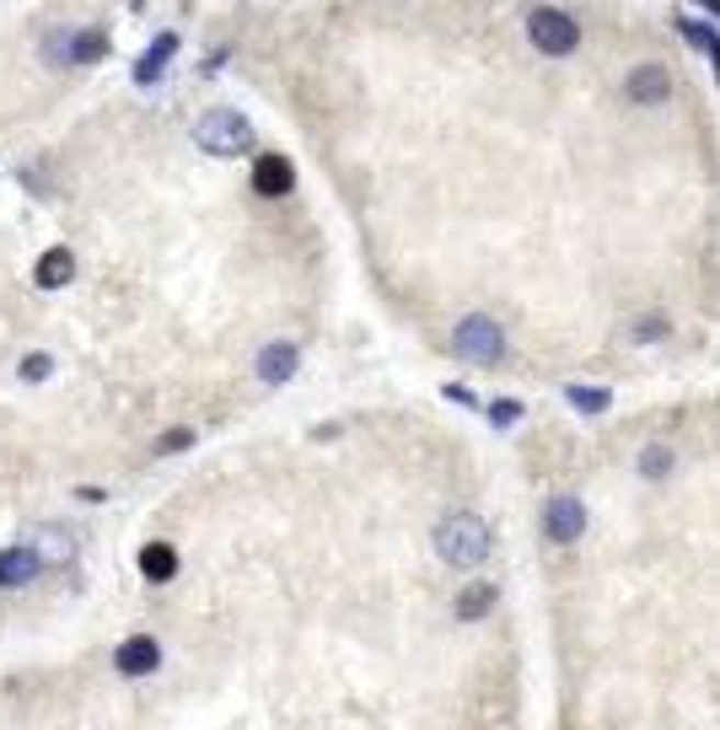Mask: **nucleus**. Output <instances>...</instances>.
<instances>
[{
	"label": "nucleus",
	"mask_w": 720,
	"mask_h": 730,
	"mask_svg": "<svg viewBox=\"0 0 720 730\" xmlns=\"http://www.w3.org/2000/svg\"><path fill=\"white\" fill-rule=\"evenodd\" d=\"M33 280H38L44 291H59V285H70V280H76V252H70V247H49V252L38 258Z\"/></svg>",
	"instance_id": "obj_12"
},
{
	"label": "nucleus",
	"mask_w": 720,
	"mask_h": 730,
	"mask_svg": "<svg viewBox=\"0 0 720 730\" xmlns=\"http://www.w3.org/2000/svg\"><path fill=\"white\" fill-rule=\"evenodd\" d=\"M172 54H178V33H161V38L151 44V49L140 54V59H135V81H140V87H156Z\"/></svg>",
	"instance_id": "obj_13"
},
{
	"label": "nucleus",
	"mask_w": 720,
	"mask_h": 730,
	"mask_svg": "<svg viewBox=\"0 0 720 730\" xmlns=\"http://www.w3.org/2000/svg\"><path fill=\"white\" fill-rule=\"evenodd\" d=\"M49 371H54L49 355H27V360H22V382H44Z\"/></svg>",
	"instance_id": "obj_18"
},
{
	"label": "nucleus",
	"mask_w": 720,
	"mask_h": 730,
	"mask_svg": "<svg viewBox=\"0 0 720 730\" xmlns=\"http://www.w3.org/2000/svg\"><path fill=\"white\" fill-rule=\"evenodd\" d=\"M672 462V451L667 446H651V451H645V462H640V468H645V473H651V479H656V473H662V468H667Z\"/></svg>",
	"instance_id": "obj_19"
},
{
	"label": "nucleus",
	"mask_w": 720,
	"mask_h": 730,
	"mask_svg": "<svg viewBox=\"0 0 720 730\" xmlns=\"http://www.w3.org/2000/svg\"><path fill=\"white\" fill-rule=\"evenodd\" d=\"M38 570H44V559H38V548L22 537V542H11L5 553H0V591H22V585L38 581Z\"/></svg>",
	"instance_id": "obj_5"
},
{
	"label": "nucleus",
	"mask_w": 720,
	"mask_h": 730,
	"mask_svg": "<svg viewBox=\"0 0 720 730\" xmlns=\"http://www.w3.org/2000/svg\"><path fill=\"white\" fill-rule=\"evenodd\" d=\"M108 59V33L87 27V33H70V65H98Z\"/></svg>",
	"instance_id": "obj_15"
},
{
	"label": "nucleus",
	"mask_w": 720,
	"mask_h": 730,
	"mask_svg": "<svg viewBox=\"0 0 720 730\" xmlns=\"http://www.w3.org/2000/svg\"><path fill=\"white\" fill-rule=\"evenodd\" d=\"M27 542L38 548L44 564H70V559H76V532H65V527H33Z\"/></svg>",
	"instance_id": "obj_11"
},
{
	"label": "nucleus",
	"mask_w": 720,
	"mask_h": 730,
	"mask_svg": "<svg viewBox=\"0 0 720 730\" xmlns=\"http://www.w3.org/2000/svg\"><path fill=\"white\" fill-rule=\"evenodd\" d=\"M436 553L452 564V570H473L490 559V527L473 516V510H458L436 527Z\"/></svg>",
	"instance_id": "obj_1"
},
{
	"label": "nucleus",
	"mask_w": 720,
	"mask_h": 730,
	"mask_svg": "<svg viewBox=\"0 0 720 730\" xmlns=\"http://www.w3.org/2000/svg\"><path fill=\"white\" fill-rule=\"evenodd\" d=\"M140 575L156 585H167L178 575V553H172V542H146L140 548Z\"/></svg>",
	"instance_id": "obj_14"
},
{
	"label": "nucleus",
	"mask_w": 720,
	"mask_h": 730,
	"mask_svg": "<svg viewBox=\"0 0 720 730\" xmlns=\"http://www.w3.org/2000/svg\"><path fill=\"white\" fill-rule=\"evenodd\" d=\"M254 189L269 199L291 194L296 189V167H291V156H258L254 161Z\"/></svg>",
	"instance_id": "obj_9"
},
{
	"label": "nucleus",
	"mask_w": 720,
	"mask_h": 730,
	"mask_svg": "<svg viewBox=\"0 0 720 730\" xmlns=\"http://www.w3.org/2000/svg\"><path fill=\"white\" fill-rule=\"evenodd\" d=\"M194 146L205 150V156L232 161V156H243V150L254 146V124L237 108H210V113H200V124H194Z\"/></svg>",
	"instance_id": "obj_2"
},
{
	"label": "nucleus",
	"mask_w": 720,
	"mask_h": 730,
	"mask_svg": "<svg viewBox=\"0 0 720 730\" xmlns=\"http://www.w3.org/2000/svg\"><path fill=\"white\" fill-rule=\"evenodd\" d=\"M490 414H495V425H511V419H516V403H495Z\"/></svg>",
	"instance_id": "obj_20"
},
{
	"label": "nucleus",
	"mask_w": 720,
	"mask_h": 730,
	"mask_svg": "<svg viewBox=\"0 0 720 730\" xmlns=\"http://www.w3.org/2000/svg\"><path fill=\"white\" fill-rule=\"evenodd\" d=\"M575 403H581V408H603L608 397H603V392H575Z\"/></svg>",
	"instance_id": "obj_21"
},
{
	"label": "nucleus",
	"mask_w": 720,
	"mask_h": 730,
	"mask_svg": "<svg viewBox=\"0 0 720 730\" xmlns=\"http://www.w3.org/2000/svg\"><path fill=\"white\" fill-rule=\"evenodd\" d=\"M194 446V430H172V436L156 440V457H172V451H189Z\"/></svg>",
	"instance_id": "obj_17"
},
{
	"label": "nucleus",
	"mask_w": 720,
	"mask_h": 730,
	"mask_svg": "<svg viewBox=\"0 0 720 730\" xmlns=\"http://www.w3.org/2000/svg\"><path fill=\"white\" fill-rule=\"evenodd\" d=\"M296 366H302V349L285 339H274L263 355H258V382L263 388H285L291 377H296Z\"/></svg>",
	"instance_id": "obj_7"
},
{
	"label": "nucleus",
	"mask_w": 720,
	"mask_h": 730,
	"mask_svg": "<svg viewBox=\"0 0 720 730\" xmlns=\"http://www.w3.org/2000/svg\"><path fill=\"white\" fill-rule=\"evenodd\" d=\"M452 349L473 360V366H495L500 355H506V334H500V323H490L484 312H473L458 323V334H452Z\"/></svg>",
	"instance_id": "obj_3"
},
{
	"label": "nucleus",
	"mask_w": 720,
	"mask_h": 730,
	"mask_svg": "<svg viewBox=\"0 0 720 730\" xmlns=\"http://www.w3.org/2000/svg\"><path fill=\"white\" fill-rule=\"evenodd\" d=\"M527 38L538 44L543 54H575V44H581V27L570 22L565 11H554V5H538L532 16H527Z\"/></svg>",
	"instance_id": "obj_4"
},
{
	"label": "nucleus",
	"mask_w": 720,
	"mask_h": 730,
	"mask_svg": "<svg viewBox=\"0 0 720 730\" xmlns=\"http://www.w3.org/2000/svg\"><path fill=\"white\" fill-rule=\"evenodd\" d=\"M543 532L554 537V542H575V537L586 532V510H581L575 499H549V510H543Z\"/></svg>",
	"instance_id": "obj_10"
},
{
	"label": "nucleus",
	"mask_w": 720,
	"mask_h": 730,
	"mask_svg": "<svg viewBox=\"0 0 720 730\" xmlns=\"http://www.w3.org/2000/svg\"><path fill=\"white\" fill-rule=\"evenodd\" d=\"M113 666H119V677H151L156 666H161V644H156L151 633H135V639H124L113 650Z\"/></svg>",
	"instance_id": "obj_6"
},
{
	"label": "nucleus",
	"mask_w": 720,
	"mask_h": 730,
	"mask_svg": "<svg viewBox=\"0 0 720 730\" xmlns=\"http://www.w3.org/2000/svg\"><path fill=\"white\" fill-rule=\"evenodd\" d=\"M623 87H629V102H645V108H656V102L672 98V70H667V65H634Z\"/></svg>",
	"instance_id": "obj_8"
},
{
	"label": "nucleus",
	"mask_w": 720,
	"mask_h": 730,
	"mask_svg": "<svg viewBox=\"0 0 720 730\" xmlns=\"http://www.w3.org/2000/svg\"><path fill=\"white\" fill-rule=\"evenodd\" d=\"M490 607H495V585H468L463 596H458V618H463V624L484 618Z\"/></svg>",
	"instance_id": "obj_16"
}]
</instances>
